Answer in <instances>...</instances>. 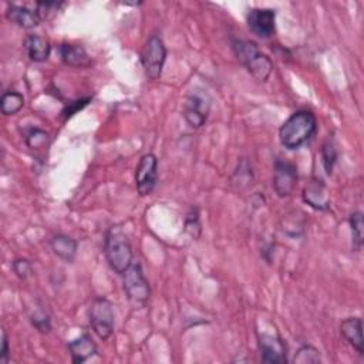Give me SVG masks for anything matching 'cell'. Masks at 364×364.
<instances>
[{
    "mask_svg": "<svg viewBox=\"0 0 364 364\" xmlns=\"http://www.w3.org/2000/svg\"><path fill=\"white\" fill-rule=\"evenodd\" d=\"M211 110V98L209 96L202 92V90H192L185 103V110H184V117L185 121L192 127V128H201Z\"/></svg>",
    "mask_w": 364,
    "mask_h": 364,
    "instance_id": "cell-6",
    "label": "cell"
},
{
    "mask_svg": "<svg viewBox=\"0 0 364 364\" xmlns=\"http://www.w3.org/2000/svg\"><path fill=\"white\" fill-rule=\"evenodd\" d=\"M6 17L19 27H23V29H33V27L39 26L43 20L37 10L19 5H9Z\"/></svg>",
    "mask_w": 364,
    "mask_h": 364,
    "instance_id": "cell-12",
    "label": "cell"
},
{
    "mask_svg": "<svg viewBox=\"0 0 364 364\" xmlns=\"http://www.w3.org/2000/svg\"><path fill=\"white\" fill-rule=\"evenodd\" d=\"M318 121L309 110H300L292 114L279 130L281 144L288 150H297L315 135Z\"/></svg>",
    "mask_w": 364,
    "mask_h": 364,
    "instance_id": "cell-1",
    "label": "cell"
},
{
    "mask_svg": "<svg viewBox=\"0 0 364 364\" xmlns=\"http://www.w3.org/2000/svg\"><path fill=\"white\" fill-rule=\"evenodd\" d=\"M9 361V342H8V336L3 331L2 334V352H0V363L6 364Z\"/></svg>",
    "mask_w": 364,
    "mask_h": 364,
    "instance_id": "cell-28",
    "label": "cell"
},
{
    "mask_svg": "<svg viewBox=\"0 0 364 364\" xmlns=\"http://www.w3.org/2000/svg\"><path fill=\"white\" fill-rule=\"evenodd\" d=\"M259 352L262 360L270 364H284L286 358V345L279 336L262 334L259 336Z\"/></svg>",
    "mask_w": 364,
    "mask_h": 364,
    "instance_id": "cell-11",
    "label": "cell"
},
{
    "mask_svg": "<svg viewBox=\"0 0 364 364\" xmlns=\"http://www.w3.org/2000/svg\"><path fill=\"white\" fill-rule=\"evenodd\" d=\"M297 184L296 166L286 159H276L273 173V189L277 197L285 198L295 191Z\"/></svg>",
    "mask_w": 364,
    "mask_h": 364,
    "instance_id": "cell-9",
    "label": "cell"
},
{
    "mask_svg": "<svg viewBox=\"0 0 364 364\" xmlns=\"http://www.w3.org/2000/svg\"><path fill=\"white\" fill-rule=\"evenodd\" d=\"M158 180V159L154 154L148 153L141 157L139 164L135 170V184L137 191L141 197H147L150 195Z\"/></svg>",
    "mask_w": 364,
    "mask_h": 364,
    "instance_id": "cell-8",
    "label": "cell"
},
{
    "mask_svg": "<svg viewBox=\"0 0 364 364\" xmlns=\"http://www.w3.org/2000/svg\"><path fill=\"white\" fill-rule=\"evenodd\" d=\"M47 141H49V134L39 128L32 130L26 137V144L31 148H42L47 144Z\"/></svg>",
    "mask_w": 364,
    "mask_h": 364,
    "instance_id": "cell-24",
    "label": "cell"
},
{
    "mask_svg": "<svg viewBox=\"0 0 364 364\" xmlns=\"http://www.w3.org/2000/svg\"><path fill=\"white\" fill-rule=\"evenodd\" d=\"M24 105L23 94L17 92H6L0 98V111L5 116H15Z\"/></svg>",
    "mask_w": 364,
    "mask_h": 364,
    "instance_id": "cell-19",
    "label": "cell"
},
{
    "mask_svg": "<svg viewBox=\"0 0 364 364\" xmlns=\"http://www.w3.org/2000/svg\"><path fill=\"white\" fill-rule=\"evenodd\" d=\"M293 361L299 363V364H316V363H320L319 350L315 349L313 346H302L297 350Z\"/></svg>",
    "mask_w": 364,
    "mask_h": 364,
    "instance_id": "cell-21",
    "label": "cell"
},
{
    "mask_svg": "<svg viewBox=\"0 0 364 364\" xmlns=\"http://www.w3.org/2000/svg\"><path fill=\"white\" fill-rule=\"evenodd\" d=\"M166 60V49L161 37L151 36L141 53V62L146 70V74L151 80H157L164 69Z\"/></svg>",
    "mask_w": 364,
    "mask_h": 364,
    "instance_id": "cell-7",
    "label": "cell"
},
{
    "mask_svg": "<svg viewBox=\"0 0 364 364\" xmlns=\"http://www.w3.org/2000/svg\"><path fill=\"white\" fill-rule=\"evenodd\" d=\"M340 331L343 338L353 346L358 354H364V340H363V320L360 318H349L342 322Z\"/></svg>",
    "mask_w": 364,
    "mask_h": 364,
    "instance_id": "cell-14",
    "label": "cell"
},
{
    "mask_svg": "<svg viewBox=\"0 0 364 364\" xmlns=\"http://www.w3.org/2000/svg\"><path fill=\"white\" fill-rule=\"evenodd\" d=\"M303 201L318 211H326L330 207L329 193L322 181H312L303 189Z\"/></svg>",
    "mask_w": 364,
    "mask_h": 364,
    "instance_id": "cell-13",
    "label": "cell"
},
{
    "mask_svg": "<svg viewBox=\"0 0 364 364\" xmlns=\"http://www.w3.org/2000/svg\"><path fill=\"white\" fill-rule=\"evenodd\" d=\"M12 269H13V272L16 273V276H17L19 279H27V277L31 276V273H32V263H31L29 261H27V259L20 258V259L13 261Z\"/></svg>",
    "mask_w": 364,
    "mask_h": 364,
    "instance_id": "cell-25",
    "label": "cell"
},
{
    "mask_svg": "<svg viewBox=\"0 0 364 364\" xmlns=\"http://www.w3.org/2000/svg\"><path fill=\"white\" fill-rule=\"evenodd\" d=\"M123 286L128 299L135 303H146L151 296L150 284L138 262H132L123 273Z\"/></svg>",
    "mask_w": 364,
    "mask_h": 364,
    "instance_id": "cell-5",
    "label": "cell"
},
{
    "mask_svg": "<svg viewBox=\"0 0 364 364\" xmlns=\"http://www.w3.org/2000/svg\"><path fill=\"white\" fill-rule=\"evenodd\" d=\"M89 101H90V98H83V100H77V101L70 103V104L63 110V113H62L63 117H64V120H66V119H70L71 116H74V114L77 113L78 110L86 107V105L89 104Z\"/></svg>",
    "mask_w": 364,
    "mask_h": 364,
    "instance_id": "cell-27",
    "label": "cell"
},
{
    "mask_svg": "<svg viewBox=\"0 0 364 364\" xmlns=\"http://www.w3.org/2000/svg\"><path fill=\"white\" fill-rule=\"evenodd\" d=\"M69 350L74 364H81L97 353V346L89 334H83L69 343Z\"/></svg>",
    "mask_w": 364,
    "mask_h": 364,
    "instance_id": "cell-15",
    "label": "cell"
},
{
    "mask_svg": "<svg viewBox=\"0 0 364 364\" xmlns=\"http://www.w3.org/2000/svg\"><path fill=\"white\" fill-rule=\"evenodd\" d=\"M113 304L104 297H97L90 307V324L101 340H107L114 331Z\"/></svg>",
    "mask_w": 364,
    "mask_h": 364,
    "instance_id": "cell-4",
    "label": "cell"
},
{
    "mask_svg": "<svg viewBox=\"0 0 364 364\" xmlns=\"http://www.w3.org/2000/svg\"><path fill=\"white\" fill-rule=\"evenodd\" d=\"M232 49L236 54L238 60L248 69L258 81L265 83L273 71V63L263 54L254 42L249 40H234Z\"/></svg>",
    "mask_w": 364,
    "mask_h": 364,
    "instance_id": "cell-3",
    "label": "cell"
},
{
    "mask_svg": "<svg viewBox=\"0 0 364 364\" xmlns=\"http://www.w3.org/2000/svg\"><path fill=\"white\" fill-rule=\"evenodd\" d=\"M248 26L258 37L268 39L276 29V12L273 9H252L248 13Z\"/></svg>",
    "mask_w": 364,
    "mask_h": 364,
    "instance_id": "cell-10",
    "label": "cell"
},
{
    "mask_svg": "<svg viewBox=\"0 0 364 364\" xmlns=\"http://www.w3.org/2000/svg\"><path fill=\"white\" fill-rule=\"evenodd\" d=\"M350 228H352V245L356 252L361 250L363 246V214L354 212L350 215Z\"/></svg>",
    "mask_w": 364,
    "mask_h": 364,
    "instance_id": "cell-20",
    "label": "cell"
},
{
    "mask_svg": "<svg viewBox=\"0 0 364 364\" xmlns=\"http://www.w3.org/2000/svg\"><path fill=\"white\" fill-rule=\"evenodd\" d=\"M105 258L116 273L123 275L134 262L131 243L120 227H111L104 242Z\"/></svg>",
    "mask_w": 364,
    "mask_h": 364,
    "instance_id": "cell-2",
    "label": "cell"
},
{
    "mask_svg": "<svg viewBox=\"0 0 364 364\" xmlns=\"http://www.w3.org/2000/svg\"><path fill=\"white\" fill-rule=\"evenodd\" d=\"M24 49H26L27 55H29V59L35 63H43L50 58L51 46L49 40H46L42 36H37V35L27 36L24 42Z\"/></svg>",
    "mask_w": 364,
    "mask_h": 364,
    "instance_id": "cell-16",
    "label": "cell"
},
{
    "mask_svg": "<svg viewBox=\"0 0 364 364\" xmlns=\"http://www.w3.org/2000/svg\"><path fill=\"white\" fill-rule=\"evenodd\" d=\"M51 249L54 255H58L67 263H71L77 255V242L67 235H55L51 239Z\"/></svg>",
    "mask_w": 364,
    "mask_h": 364,
    "instance_id": "cell-18",
    "label": "cell"
},
{
    "mask_svg": "<svg viewBox=\"0 0 364 364\" xmlns=\"http://www.w3.org/2000/svg\"><path fill=\"white\" fill-rule=\"evenodd\" d=\"M62 60L64 64L71 67H87L92 64L89 54L83 46L78 44H63L60 47Z\"/></svg>",
    "mask_w": 364,
    "mask_h": 364,
    "instance_id": "cell-17",
    "label": "cell"
},
{
    "mask_svg": "<svg viewBox=\"0 0 364 364\" xmlns=\"http://www.w3.org/2000/svg\"><path fill=\"white\" fill-rule=\"evenodd\" d=\"M32 324L40 331V333H49L51 329L50 319L44 312H39L35 316H32Z\"/></svg>",
    "mask_w": 364,
    "mask_h": 364,
    "instance_id": "cell-26",
    "label": "cell"
},
{
    "mask_svg": "<svg viewBox=\"0 0 364 364\" xmlns=\"http://www.w3.org/2000/svg\"><path fill=\"white\" fill-rule=\"evenodd\" d=\"M322 158H323V165H324V168H326L327 174H330L331 170H333L334 164H336V159H338V150H336L334 141H333L331 138H329L327 141L324 143V146H323Z\"/></svg>",
    "mask_w": 364,
    "mask_h": 364,
    "instance_id": "cell-22",
    "label": "cell"
},
{
    "mask_svg": "<svg viewBox=\"0 0 364 364\" xmlns=\"http://www.w3.org/2000/svg\"><path fill=\"white\" fill-rule=\"evenodd\" d=\"M185 229L193 239H197L200 236L201 223H200V212L197 208H191V211L188 212L185 219Z\"/></svg>",
    "mask_w": 364,
    "mask_h": 364,
    "instance_id": "cell-23",
    "label": "cell"
}]
</instances>
